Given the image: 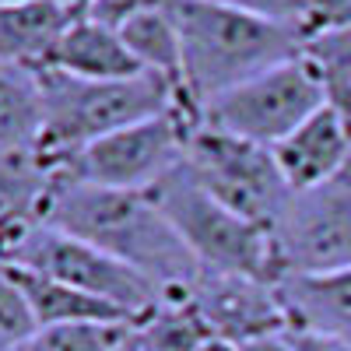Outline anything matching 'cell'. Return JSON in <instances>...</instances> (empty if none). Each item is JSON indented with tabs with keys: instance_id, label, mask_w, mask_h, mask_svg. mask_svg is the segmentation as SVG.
I'll return each instance as SVG.
<instances>
[{
	"instance_id": "30",
	"label": "cell",
	"mask_w": 351,
	"mask_h": 351,
	"mask_svg": "<svg viewBox=\"0 0 351 351\" xmlns=\"http://www.w3.org/2000/svg\"><path fill=\"white\" fill-rule=\"evenodd\" d=\"M0 158H4V152H0Z\"/></svg>"
},
{
	"instance_id": "14",
	"label": "cell",
	"mask_w": 351,
	"mask_h": 351,
	"mask_svg": "<svg viewBox=\"0 0 351 351\" xmlns=\"http://www.w3.org/2000/svg\"><path fill=\"white\" fill-rule=\"evenodd\" d=\"M74 18L77 11L64 0H25L0 8V60L43 71Z\"/></svg>"
},
{
	"instance_id": "24",
	"label": "cell",
	"mask_w": 351,
	"mask_h": 351,
	"mask_svg": "<svg viewBox=\"0 0 351 351\" xmlns=\"http://www.w3.org/2000/svg\"><path fill=\"white\" fill-rule=\"evenodd\" d=\"M295 351H351L348 341L327 337V334H313V330H288Z\"/></svg>"
},
{
	"instance_id": "17",
	"label": "cell",
	"mask_w": 351,
	"mask_h": 351,
	"mask_svg": "<svg viewBox=\"0 0 351 351\" xmlns=\"http://www.w3.org/2000/svg\"><path fill=\"white\" fill-rule=\"evenodd\" d=\"M116 32H120L130 56L141 64V71L158 74L183 92V46H180V28H176L169 0L134 11Z\"/></svg>"
},
{
	"instance_id": "21",
	"label": "cell",
	"mask_w": 351,
	"mask_h": 351,
	"mask_svg": "<svg viewBox=\"0 0 351 351\" xmlns=\"http://www.w3.org/2000/svg\"><path fill=\"white\" fill-rule=\"evenodd\" d=\"M39 324L8 263H0V351H25Z\"/></svg>"
},
{
	"instance_id": "6",
	"label": "cell",
	"mask_w": 351,
	"mask_h": 351,
	"mask_svg": "<svg viewBox=\"0 0 351 351\" xmlns=\"http://www.w3.org/2000/svg\"><path fill=\"white\" fill-rule=\"evenodd\" d=\"M0 263H11V267L53 278L60 285H71V288L84 291V295L112 302L116 309H123L127 316L141 319V324L165 302L162 288H155L134 267L112 260L99 246L84 243V239H74V236H67V232L53 228V225H43V221L28 225L8 246V253H4Z\"/></svg>"
},
{
	"instance_id": "16",
	"label": "cell",
	"mask_w": 351,
	"mask_h": 351,
	"mask_svg": "<svg viewBox=\"0 0 351 351\" xmlns=\"http://www.w3.org/2000/svg\"><path fill=\"white\" fill-rule=\"evenodd\" d=\"M11 271H14L21 291H25L28 306H32L39 327H56V324H141V319L127 316L123 309H116L112 302L84 295V291H77L71 285H60L53 278L21 271V267H11Z\"/></svg>"
},
{
	"instance_id": "29",
	"label": "cell",
	"mask_w": 351,
	"mask_h": 351,
	"mask_svg": "<svg viewBox=\"0 0 351 351\" xmlns=\"http://www.w3.org/2000/svg\"><path fill=\"white\" fill-rule=\"evenodd\" d=\"M123 351H137V334H134V341H130V344H127Z\"/></svg>"
},
{
	"instance_id": "4",
	"label": "cell",
	"mask_w": 351,
	"mask_h": 351,
	"mask_svg": "<svg viewBox=\"0 0 351 351\" xmlns=\"http://www.w3.org/2000/svg\"><path fill=\"white\" fill-rule=\"evenodd\" d=\"M152 197L169 218V225L180 232V239L190 246V253L200 260L204 271L246 274L274 285L281 281L271 232L228 211L221 200H215L193 180L186 165L165 176L152 190Z\"/></svg>"
},
{
	"instance_id": "20",
	"label": "cell",
	"mask_w": 351,
	"mask_h": 351,
	"mask_svg": "<svg viewBox=\"0 0 351 351\" xmlns=\"http://www.w3.org/2000/svg\"><path fill=\"white\" fill-rule=\"evenodd\" d=\"M141 324H56L39 327L25 351H123Z\"/></svg>"
},
{
	"instance_id": "22",
	"label": "cell",
	"mask_w": 351,
	"mask_h": 351,
	"mask_svg": "<svg viewBox=\"0 0 351 351\" xmlns=\"http://www.w3.org/2000/svg\"><path fill=\"white\" fill-rule=\"evenodd\" d=\"M295 25L302 39L334 32V28H351V0H299Z\"/></svg>"
},
{
	"instance_id": "12",
	"label": "cell",
	"mask_w": 351,
	"mask_h": 351,
	"mask_svg": "<svg viewBox=\"0 0 351 351\" xmlns=\"http://www.w3.org/2000/svg\"><path fill=\"white\" fill-rule=\"evenodd\" d=\"M291 330H313L351 344V267L330 274H291L278 281Z\"/></svg>"
},
{
	"instance_id": "11",
	"label": "cell",
	"mask_w": 351,
	"mask_h": 351,
	"mask_svg": "<svg viewBox=\"0 0 351 351\" xmlns=\"http://www.w3.org/2000/svg\"><path fill=\"white\" fill-rule=\"evenodd\" d=\"M271 152L291 193L316 190L351 169V123L334 106H324Z\"/></svg>"
},
{
	"instance_id": "2",
	"label": "cell",
	"mask_w": 351,
	"mask_h": 351,
	"mask_svg": "<svg viewBox=\"0 0 351 351\" xmlns=\"http://www.w3.org/2000/svg\"><path fill=\"white\" fill-rule=\"evenodd\" d=\"M183 46V102L200 116L211 99L302 56L295 21L267 18L221 0H169Z\"/></svg>"
},
{
	"instance_id": "18",
	"label": "cell",
	"mask_w": 351,
	"mask_h": 351,
	"mask_svg": "<svg viewBox=\"0 0 351 351\" xmlns=\"http://www.w3.org/2000/svg\"><path fill=\"white\" fill-rule=\"evenodd\" d=\"M302 60L324 88L327 106H334L351 123V28L309 36L302 43Z\"/></svg>"
},
{
	"instance_id": "3",
	"label": "cell",
	"mask_w": 351,
	"mask_h": 351,
	"mask_svg": "<svg viewBox=\"0 0 351 351\" xmlns=\"http://www.w3.org/2000/svg\"><path fill=\"white\" fill-rule=\"evenodd\" d=\"M39 81L46 99V134L39 144V158H64L112 130L155 120L172 109H186L190 116H197L183 102L180 88L158 74H137L123 81H81L43 67Z\"/></svg>"
},
{
	"instance_id": "28",
	"label": "cell",
	"mask_w": 351,
	"mask_h": 351,
	"mask_svg": "<svg viewBox=\"0 0 351 351\" xmlns=\"http://www.w3.org/2000/svg\"><path fill=\"white\" fill-rule=\"evenodd\" d=\"M11 4H25V0H0V8H11Z\"/></svg>"
},
{
	"instance_id": "10",
	"label": "cell",
	"mask_w": 351,
	"mask_h": 351,
	"mask_svg": "<svg viewBox=\"0 0 351 351\" xmlns=\"http://www.w3.org/2000/svg\"><path fill=\"white\" fill-rule=\"evenodd\" d=\"M186 299L197 306L211 334L232 344L291 330L274 281L228 274V271H200Z\"/></svg>"
},
{
	"instance_id": "9",
	"label": "cell",
	"mask_w": 351,
	"mask_h": 351,
	"mask_svg": "<svg viewBox=\"0 0 351 351\" xmlns=\"http://www.w3.org/2000/svg\"><path fill=\"white\" fill-rule=\"evenodd\" d=\"M271 239L281 278L351 267V169L316 190L291 193Z\"/></svg>"
},
{
	"instance_id": "19",
	"label": "cell",
	"mask_w": 351,
	"mask_h": 351,
	"mask_svg": "<svg viewBox=\"0 0 351 351\" xmlns=\"http://www.w3.org/2000/svg\"><path fill=\"white\" fill-rule=\"evenodd\" d=\"M211 337V327L190 299H172L137 327V351H200Z\"/></svg>"
},
{
	"instance_id": "26",
	"label": "cell",
	"mask_w": 351,
	"mask_h": 351,
	"mask_svg": "<svg viewBox=\"0 0 351 351\" xmlns=\"http://www.w3.org/2000/svg\"><path fill=\"white\" fill-rule=\"evenodd\" d=\"M200 351H239V344H232V341H221V337H211V341L204 344Z\"/></svg>"
},
{
	"instance_id": "8",
	"label": "cell",
	"mask_w": 351,
	"mask_h": 351,
	"mask_svg": "<svg viewBox=\"0 0 351 351\" xmlns=\"http://www.w3.org/2000/svg\"><path fill=\"white\" fill-rule=\"evenodd\" d=\"M183 165L228 211H236L239 218L267 232H274V225L281 221L288 200H291V190L274 162V152L239 141L232 134L197 127L190 134Z\"/></svg>"
},
{
	"instance_id": "7",
	"label": "cell",
	"mask_w": 351,
	"mask_h": 351,
	"mask_svg": "<svg viewBox=\"0 0 351 351\" xmlns=\"http://www.w3.org/2000/svg\"><path fill=\"white\" fill-rule=\"evenodd\" d=\"M324 106L327 99L316 74L302 56H295V60L278 64L211 99L200 109V127L232 134L239 141L260 144V148H274Z\"/></svg>"
},
{
	"instance_id": "27",
	"label": "cell",
	"mask_w": 351,
	"mask_h": 351,
	"mask_svg": "<svg viewBox=\"0 0 351 351\" xmlns=\"http://www.w3.org/2000/svg\"><path fill=\"white\" fill-rule=\"evenodd\" d=\"M64 4H67L71 11H77V14H84L88 8H92V4H95V0H64Z\"/></svg>"
},
{
	"instance_id": "1",
	"label": "cell",
	"mask_w": 351,
	"mask_h": 351,
	"mask_svg": "<svg viewBox=\"0 0 351 351\" xmlns=\"http://www.w3.org/2000/svg\"><path fill=\"white\" fill-rule=\"evenodd\" d=\"M43 225H53L74 239H84L144 274L162 288L165 302L186 299L200 278V260L169 225L152 190H106L77 180H56L43 208Z\"/></svg>"
},
{
	"instance_id": "25",
	"label": "cell",
	"mask_w": 351,
	"mask_h": 351,
	"mask_svg": "<svg viewBox=\"0 0 351 351\" xmlns=\"http://www.w3.org/2000/svg\"><path fill=\"white\" fill-rule=\"evenodd\" d=\"M239 351H295V344H291V337H288V330H285V334H271V337L246 341V344H239Z\"/></svg>"
},
{
	"instance_id": "13",
	"label": "cell",
	"mask_w": 351,
	"mask_h": 351,
	"mask_svg": "<svg viewBox=\"0 0 351 351\" xmlns=\"http://www.w3.org/2000/svg\"><path fill=\"white\" fill-rule=\"evenodd\" d=\"M46 67L71 74V77H81V81H123V77L148 74V71H141V64L130 56V49L123 46L116 28L88 18V14L74 18V25L64 32V39L56 43Z\"/></svg>"
},
{
	"instance_id": "23",
	"label": "cell",
	"mask_w": 351,
	"mask_h": 351,
	"mask_svg": "<svg viewBox=\"0 0 351 351\" xmlns=\"http://www.w3.org/2000/svg\"><path fill=\"white\" fill-rule=\"evenodd\" d=\"M221 4L246 8V11L267 14V18H281V21H295V14H299V0H221Z\"/></svg>"
},
{
	"instance_id": "15",
	"label": "cell",
	"mask_w": 351,
	"mask_h": 351,
	"mask_svg": "<svg viewBox=\"0 0 351 351\" xmlns=\"http://www.w3.org/2000/svg\"><path fill=\"white\" fill-rule=\"evenodd\" d=\"M46 134V99L39 71L0 60V152L39 155Z\"/></svg>"
},
{
	"instance_id": "5",
	"label": "cell",
	"mask_w": 351,
	"mask_h": 351,
	"mask_svg": "<svg viewBox=\"0 0 351 351\" xmlns=\"http://www.w3.org/2000/svg\"><path fill=\"white\" fill-rule=\"evenodd\" d=\"M200 127L186 109L112 130L64 158H43L56 180H77L106 190H155L165 176L186 162L190 134Z\"/></svg>"
}]
</instances>
